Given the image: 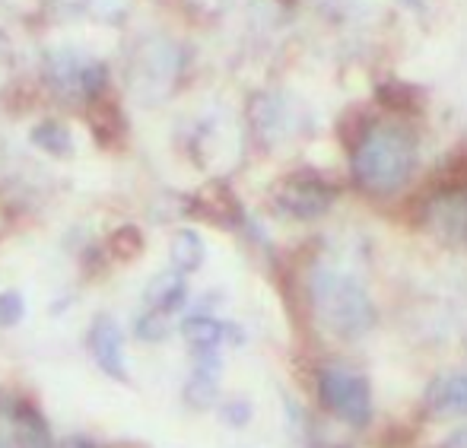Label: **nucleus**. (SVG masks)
<instances>
[{
    "mask_svg": "<svg viewBox=\"0 0 467 448\" xmlns=\"http://www.w3.org/2000/svg\"><path fill=\"white\" fill-rule=\"evenodd\" d=\"M308 289H312L318 321L337 338H363L375 325V302L369 289L347 267L321 261L312 267Z\"/></svg>",
    "mask_w": 467,
    "mask_h": 448,
    "instance_id": "f257e3e1",
    "label": "nucleus"
},
{
    "mask_svg": "<svg viewBox=\"0 0 467 448\" xmlns=\"http://www.w3.org/2000/svg\"><path fill=\"white\" fill-rule=\"evenodd\" d=\"M417 147L413 137L400 124H372L357 143L353 153V172L363 188L372 194H391L410 179Z\"/></svg>",
    "mask_w": 467,
    "mask_h": 448,
    "instance_id": "f03ea898",
    "label": "nucleus"
},
{
    "mask_svg": "<svg viewBox=\"0 0 467 448\" xmlns=\"http://www.w3.org/2000/svg\"><path fill=\"white\" fill-rule=\"evenodd\" d=\"M182 74V51L169 38H143L128 61V89L137 102L160 105L172 96Z\"/></svg>",
    "mask_w": 467,
    "mask_h": 448,
    "instance_id": "7ed1b4c3",
    "label": "nucleus"
},
{
    "mask_svg": "<svg viewBox=\"0 0 467 448\" xmlns=\"http://www.w3.org/2000/svg\"><path fill=\"white\" fill-rule=\"evenodd\" d=\"M45 80L64 99H93L105 89L109 70L80 48H55L45 55Z\"/></svg>",
    "mask_w": 467,
    "mask_h": 448,
    "instance_id": "20e7f679",
    "label": "nucleus"
},
{
    "mask_svg": "<svg viewBox=\"0 0 467 448\" xmlns=\"http://www.w3.org/2000/svg\"><path fill=\"white\" fill-rule=\"evenodd\" d=\"M318 394L321 404L331 413H337L344 423L366 426L372 420V388L357 369L325 366L318 372Z\"/></svg>",
    "mask_w": 467,
    "mask_h": 448,
    "instance_id": "39448f33",
    "label": "nucleus"
},
{
    "mask_svg": "<svg viewBox=\"0 0 467 448\" xmlns=\"http://www.w3.org/2000/svg\"><path fill=\"white\" fill-rule=\"evenodd\" d=\"M331 201H334V188L315 172L289 175L274 191L277 210L293 216V220H315V216H321L331 207Z\"/></svg>",
    "mask_w": 467,
    "mask_h": 448,
    "instance_id": "423d86ee",
    "label": "nucleus"
},
{
    "mask_svg": "<svg viewBox=\"0 0 467 448\" xmlns=\"http://www.w3.org/2000/svg\"><path fill=\"white\" fill-rule=\"evenodd\" d=\"M252 121L254 130L265 143L277 147L283 141H293L302 130V111L296 109L293 99L277 96V92H267V96H258L252 105Z\"/></svg>",
    "mask_w": 467,
    "mask_h": 448,
    "instance_id": "0eeeda50",
    "label": "nucleus"
},
{
    "mask_svg": "<svg viewBox=\"0 0 467 448\" xmlns=\"http://www.w3.org/2000/svg\"><path fill=\"white\" fill-rule=\"evenodd\" d=\"M89 350H93L96 362L102 366V372H109L111 379H128V362H124V334L109 315L96 318L93 331H89Z\"/></svg>",
    "mask_w": 467,
    "mask_h": 448,
    "instance_id": "6e6552de",
    "label": "nucleus"
},
{
    "mask_svg": "<svg viewBox=\"0 0 467 448\" xmlns=\"http://www.w3.org/2000/svg\"><path fill=\"white\" fill-rule=\"evenodd\" d=\"M426 404L439 417H467V372H451L432 381Z\"/></svg>",
    "mask_w": 467,
    "mask_h": 448,
    "instance_id": "1a4fd4ad",
    "label": "nucleus"
},
{
    "mask_svg": "<svg viewBox=\"0 0 467 448\" xmlns=\"http://www.w3.org/2000/svg\"><path fill=\"white\" fill-rule=\"evenodd\" d=\"M143 302H147L150 312H160V315L179 312V308L188 302L185 274H182V270H166V274H156L153 280H150V287L143 289Z\"/></svg>",
    "mask_w": 467,
    "mask_h": 448,
    "instance_id": "9d476101",
    "label": "nucleus"
},
{
    "mask_svg": "<svg viewBox=\"0 0 467 448\" xmlns=\"http://www.w3.org/2000/svg\"><path fill=\"white\" fill-rule=\"evenodd\" d=\"M48 6L61 19H93V23H118L128 13V0H48Z\"/></svg>",
    "mask_w": 467,
    "mask_h": 448,
    "instance_id": "9b49d317",
    "label": "nucleus"
},
{
    "mask_svg": "<svg viewBox=\"0 0 467 448\" xmlns=\"http://www.w3.org/2000/svg\"><path fill=\"white\" fill-rule=\"evenodd\" d=\"M13 436L19 448H55L45 417L32 404H16L13 411Z\"/></svg>",
    "mask_w": 467,
    "mask_h": 448,
    "instance_id": "f8f14e48",
    "label": "nucleus"
},
{
    "mask_svg": "<svg viewBox=\"0 0 467 448\" xmlns=\"http://www.w3.org/2000/svg\"><path fill=\"white\" fill-rule=\"evenodd\" d=\"M182 334L197 353H216V347L226 340L229 328L216 318H207V315H191V318L182 325Z\"/></svg>",
    "mask_w": 467,
    "mask_h": 448,
    "instance_id": "ddd939ff",
    "label": "nucleus"
},
{
    "mask_svg": "<svg viewBox=\"0 0 467 448\" xmlns=\"http://www.w3.org/2000/svg\"><path fill=\"white\" fill-rule=\"evenodd\" d=\"M203 255H207V248H203V239L194 233V229H179V233L172 235L169 258H172L175 270H182V274H191V270H197V267L203 265Z\"/></svg>",
    "mask_w": 467,
    "mask_h": 448,
    "instance_id": "4468645a",
    "label": "nucleus"
},
{
    "mask_svg": "<svg viewBox=\"0 0 467 448\" xmlns=\"http://www.w3.org/2000/svg\"><path fill=\"white\" fill-rule=\"evenodd\" d=\"M32 143H36L38 150H45V153H51V156L74 153V134H70L61 121L36 124V128H32Z\"/></svg>",
    "mask_w": 467,
    "mask_h": 448,
    "instance_id": "2eb2a0df",
    "label": "nucleus"
},
{
    "mask_svg": "<svg viewBox=\"0 0 467 448\" xmlns=\"http://www.w3.org/2000/svg\"><path fill=\"white\" fill-rule=\"evenodd\" d=\"M140 248H143V239H140V233H137L134 226H121L115 235H111V252H115L121 261L137 258V255H140Z\"/></svg>",
    "mask_w": 467,
    "mask_h": 448,
    "instance_id": "dca6fc26",
    "label": "nucleus"
},
{
    "mask_svg": "<svg viewBox=\"0 0 467 448\" xmlns=\"http://www.w3.org/2000/svg\"><path fill=\"white\" fill-rule=\"evenodd\" d=\"M26 315V299L16 293V289H6V293H0V325L4 328H13L19 325Z\"/></svg>",
    "mask_w": 467,
    "mask_h": 448,
    "instance_id": "f3484780",
    "label": "nucleus"
},
{
    "mask_svg": "<svg viewBox=\"0 0 467 448\" xmlns=\"http://www.w3.org/2000/svg\"><path fill=\"white\" fill-rule=\"evenodd\" d=\"M169 315L160 312H147L137 318V338L140 340H162L169 334Z\"/></svg>",
    "mask_w": 467,
    "mask_h": 448,
    "instance_id": "a211bd4d",
    "label": "nucleus"
},
{
    "mask_svg": "<svg viewBox=\"0 0 467 448\" xmlns=\"http://www.w3.org/2000/svg\"><path fill=\"white\" fill-rule=\"evenodd\" d=\"M223 420H226L229 426H245L248 420H252V404L242 398L226 401V404H223Z\"/></svg>",
    "mask_w": 467,
    "mask_h": 448,
    "instance_id": "6ab92c4d",
    "label": "nucleus"
},
{
    "mask_svg": "<svg viewBox=\"0 0 467 448\" xmlns=\"http://www.w3.org/2000/svg\"><path fill=\"white\" fill-rule=\"evenodd\" d=\"M10 74H13V48L6 42V36H0V89L10 80Z\"/></svg>",
    "mask_w": 467,
    "mask_h": 448,
    "instance_id": "aec40b11",
    "label": "nucleus"
},
{
    "mask_svg": "<svg viewBox=\"0 0 467 448\" xmlns=\"http://www.w3.org/2000/svg\"><path fill=\"white\" fill-rule=\"evenodd\" d=\"M61 448H99V445L83 436H74V439H67V443H61Z\"/></svg>",
    "mask_w": 467,
    "mask_h": 448,
    "instance_id": "412c9836",
    "label": "nucleus"
},
{
    "mask_svg": "<svg viewBox=\"0 0 467 448\" xmlns=\"http://www.w3.org/2000/svg\"><path fill=\"white\" fill-rule=\"evenodd\" d=\"M0 448H19L16 436H13V432H6V430H0Z\"/></svg>",
    "mask_w": 467,
    "mask_h": 448,
    "instance_id": "4be33fe9",
    "label": "nucleus"
},
{
    "mask_svg": "<svg viewBox=\"0 0 467 448\" xmlns=\"http://www.w3.org/2000/svg\"><path fill=\"white\" fill-rule=\"evenodd\" d=\"M194 4H201V6H220V4H226V0H194Z\"/></svg>",
    "mask_w": 467,
    "mask_h": 448,
    "instance_id": "5701e85b",
    "label": "nucleus"
}]
</instances>
